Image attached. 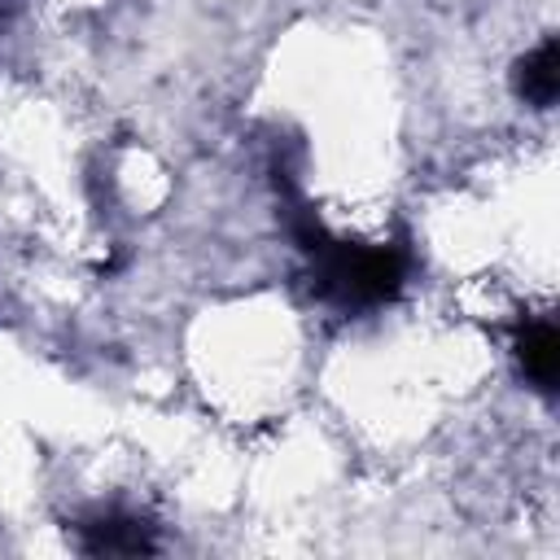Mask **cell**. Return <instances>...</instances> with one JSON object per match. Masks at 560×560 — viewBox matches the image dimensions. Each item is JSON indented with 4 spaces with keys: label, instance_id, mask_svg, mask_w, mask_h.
I'll return each instance as SVG.
<instances>
[{
    "label": "cell",
    "instance_id": "6da1fadb",
    "mask_svg": "<svg viewBox=\"0 0 560 560\" xmlns=\"http://www.w3.org/2000/svg\"><path fill=\"white\" fill-rule=\"evenodd\" d=\"M521 363L529 372V381H538L542 389L556 381V363H560V346H556V328L547 319L529 324L521 332Z\"/></svg>",
    "mask_w": 560,
    "mask_h": 560
},
{
    "label": "cell",
    "instance_id": "7a4b0ae2",
    "mask_svg": "<svg viewBox=\"0 0 560 560\" xmlns=\"http://www.w3.org/2000/svg\"><path fill=\"white\" fill-rule=\"evenodd\" d=\"M556 83H560V74H556V44H542L521 66V96L529 105H551L556 101Z\"/></svg>",
    "mask_w": 560,
    "mask_h": 560
}]
</instances>
